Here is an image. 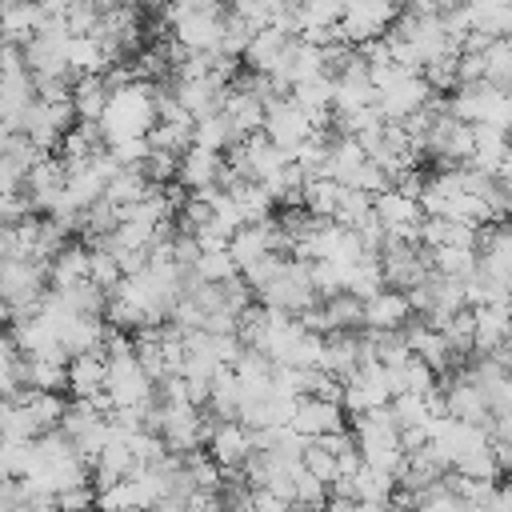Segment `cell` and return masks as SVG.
I'll return each instance as SVG.
<instances>
[{"instance_id": "obj_1", "label": "cell", "mask_w": 512, "mask_h": 512, "mask_svg": "<svg viewBox=\"0 0 512 512\" xmlns=\"http://www.w3.org/2000/svg\"><path fill=\"white\" fill-rule=\"evenodd\" d=\"M256 300L264 304V308H272V312H284V316H296V312H304L308 304H316L320 300V292L312 288V280H308V264L304 260H284V268L256 292Z\"/></svg>"}, {"instance_id": "obj_2", "label": "cell", "mask_w": 512, "mask_h": 512, "mask_svg": "<svg viewBox=\"0 0 512 512\" xmlns=\"http://www.w3.org/2000/svg\"><path fill=\"white\" fill-rule=\"evenodd\" d=\"M104 392L112 396V408H140V404L148 400L152 380H148L144 368L136 364L132 348L104 356Z\"/></svg>"}, {"instance_id": "obj_3", "label": "cell", "mask_w": 512, "mask_h": 512, "mask_svg": "<svg viewBox=\"0 0 512 512\" xmlns=\"http://www.w3.org/2000/svg\"><path fill=\"white\" fill-rule=\"evenodd\" d=\"M396 20V4L392 0H348L344 4V12H340V20L332 24V32H336V40H344V44H364V40H376V36H384V28Z\"/></svg>"}, {"instance_id": "obj_4", "label": "cell", "mask_w": 512, "mask_h": 512, "mask_svg": "<svg viewBox=\"0 0 512 512\" xmlns=\"http://www.w3.org/2000/svg\"><path fill=\"white\" fill-rule=\"evenodd\" d=\"M260 132L288 156L300 140H308V132H312V124H308V116L296 108V100L292 96H276V100H268L264 104V124H260Z\"/></svg>"}, {"instance_id": "obj_5", "label": "cell", "mask_w": 512, "mask_h": 512, "mask_svg": "<svg viewBox=\"0 0 512 512\" xmlns=\"http://www.w3.org/2000/svg\"><path fill=\"white\" fill-rule=\"evenodd\" d=\"M288 428L304 440L320 436V432H336V428H348V412L336 404V400H320V396H300L292 404V416H288Z\"/></svg>"}, {"instance_id": "obj_6", "label": "cell", "mask_w": 512, "mask_h": 512, "mask_svg": "<svg viewBox=\"0 0 512 512\" xmlns=\"http://www.w3.org/2000/svg\"><path fill=\"white\" fill-rule=\"evenodd\" d=\"M204 452H208L224 472H232V468H240V460L252 452V432H248L240 420H216L212 432H208V440H204Z\"/></svg>"}, {"instance_id": "obj_7", "label": "cell", "mask_w": 512, "mask_h": 512, "mask_svg": "<svg viewBox=\"0 0 512 512\" xmlns=\"http://www.w3.org/2000/svg\"><path fill=\"white\" fill-rule=\"evenodd\" d=\"M220 172H224V156L220 152H208V148H188L176 156V184H184L188 192H200V188H220Z\"/></svg>"}, {"instance_id": "obj_8", "label": "cell", "mask_w": 512, "mask_h": 512, "mask_svg": "<svg viewBox=\"0 0 512 512\" xmlns=\"http://www.w3.org/2000/svg\"><path fill=\"white\" fill-rule=\"evenodd\" d=\"M428 96H432V88H428V84L420 80V72H416V76H404V80L380 88V92H376V108H380L384 120H404V116L416 112Z\"/></svg>"}, {"instance_id": "obj_9", "label": "cell", "mask_w": 512, "mask_h": 512, "mask_svg": "<svg viewBox=\"0 0 512 512\" xmlns=\"http://www.w3.org/2000/svg\"><path fill=\"white\" fill-rule=\"evenodd\" d=\"M408 316H412L408 296L396 292V288H380V292H372V296L364 300V308H360L364 328H400Z\"/></svg>"}, {"instance_id": "obj_10", "label": "cell", "mask_w": 512, "mask_h": 512, "mask_svg": "<svg viewBox=\"0 0 512 512\" xmlns=\"http://www.w3.org/2000/svg\"><path fill=\"white\" fill-rule=\"evenodd\" d=\"M64 376H68V388H64V392L88 400L96 388H104V352H100V348L72 352L68 364H64Z\"/></svg>"}, {"instance_id": "obj_11", "label": "cell", "mask_w": 512, "mask_h": 512, "mask_svg": "<svg viewBox=\"0 0 512 512\" xmlns=\"http://www.w3.org/2000/svg\"><path fill=\"white\" fill-rule=\"evenodd\" d=\"M80 280H88V248L80 240H68L48 260V288H72Z\"/></svg>"}, {"instance_id": "obj_12", "label": "cell", "mask_w": 512, "mask_h": 512, "mask_svg": "<svg viewBox=\"0 0 512 512\" xmlns=\"http://www.w3.org/2000/svg\"><path fill=\"white\" fill-rule=\"evenodd\" d=\"M244 136L232 128V120L224 116V112H212V116H200V120H192V144L196 148H208V152H228V148H236Z\"/></svg>"}, {"instance_id": "obj_13", "label": "cell", "mask_w": 512, "mask_h": 512, "mask_svg": "<svg viewBox=\"0 0 512 512\" xmlns=\"http://www.w3.org/2000/svg\"><path fill=\"white\" fill-rule=\"evenodd\" d=\"M284 32L280 28H272V24H264V28H256L252 36H248V44H244V52H240V64L248 68V72H268L272 68V60H276V52L284 48Z\"/></svg>"}, {"instance_id": "obj_14", "label": "cell", "mask_w": 512, "mask_h": 512, "mask_svg": "<svg viewBox=\"0 0 512 512\" xmlns=\"http://www.w3.org/2000/svg\"><path fill=\"white\" fill-rule=\"evenodd\" d=\"M40 20H44V8H40L36 0H12V4L0 8V36L24 44V40L36 32Z\"/></svg>"}, {"instance_id": "obj_15", "label": "cell", "mask_w": 512, "mask_h": 512, "mask_svg": "<svg viewBox=\"0 0 512 512\" xmlns=\"http://www.w3.org/2000/svg\"><path fill=\"white\" fill-rule=\"evenodd\" d=\"M68 104L76 112V120H100L104 104H108V88L100 76H76L68 88Z\"/></svg>"}, {"instance_id": "obj_16", "label": "cell", "mask_w": 512, "mask_h": 512, "mask_svg": "<svg viewBox=\"0 0 512 512\" xmlns=\"http://www.w3.org/2000/svg\"><path fill=\"white\" fill-rule=\"evenodd\" d=\"M220 112L232 120V128H236L240 136L260 132V124H264V104H260L252 92H240V88H228V92H224Z\"/></svg>"}, {"instance_id": "obj_17", "label": "cell", "mask_w": 512, "mask_h": 512, "mask_svg": "<svg viewBox=\"0 0 512 512\" xmlns=\"http://www.w3.org/2000/svg\"><path fill=\"white\" fill-rule=\"evenodd\" d=\"M64 64H68L76 76H100V72L108 68L100 44H96L92 36H84V32H72V36L64 40Z\"/></svg>"}, {"instance_id": "obj_18", "label": "cell", "mask_w": 512, "mask_h": 512, "mask_svg": "<svg viewBox=\"0 0 512 512\" xmlns=\"http://www.w3.org/2000/svg\"><path fill=\"white\" fill-rule=\"evenodd\" d=\"M340 188L344 184H336L332 176H312V180L300 184V208L312 212V216H320V220H332L336 200H340Z\"/></svg>"}, {"instance_id": "obj_19", "label": "cell", "mask_w": 512, "mask_h": 512, "mask_svg": "<svg viewBox=\"0 0 512 512\" xmlns=\"http://www.w3.org/2000/svg\"><path fill=\"white\" fill-rule=\"evenodd\" d=\"M360 308H364V300L352 296V292H344V288L332 292V296H320V312H324L328 332H336V328H364Z\"/></svg>"}, {"instance_id": "obj_20", "label": "cell", "mask_w": 512, "mask_h": 512, "mask_svg": "<svg viewBox=\"0 0 512 512\" xmlns=\"http://www.w3.org/2000/svg\"><path fill=\"white\" fill-rule=\"evenodd\" d=\"M480 56H484V84L496 88V92H508L512 88V44H508V36H496Z\"/></svg>"}, {"instance_id": "obj_21", "label": "cell", "mask_w": 512, "mask_h": 512, "mask_svg": "<svg viewBox=\"0 0 512 512\" xmlns=\"http://www.w3.org/2000/svg\"><path fill=\"white\" fill-rule=\"evenodd\" d=\"M332 220L344 224V228H360V224L376 220V216H372V196L360 192V188H340V200H336Z\"/></svg>"}, {"instance_id": "obj_22", "label": "cell", "mask_w": 512, "mask_h": 512, "mask_svg": "<svg viewBox=\"0 0 512 512\" xmlns=\"http://www.w3.org/2000/svg\"><path fill=\"white\" fill-rule=\"evenodd\" d=\"M24 356H28V352H24ZM64 364H68V360L28 356V388H40V392H64V388H68Z\"/></svg>"}, {"instance_id": "obj_23", "label": "cell", "mask_w": 512, "mask_h": 512, "mask_svg": "<svg viewBox=\"0 0 512 512\" xmlns=\"http://www.w3.org/2000/svg\"><path fill=\"white\" fill-rule=\"evenodd\" d=\"M352 488H356V500L360 504H388V496H392V476L388 472H376V468H368V464H360L356 472H352Z\"/></svg>"}, {"instance_id": "obj_24", "label": "cell", "mask_w": 512, "mask_h": 512, "mask_svg": "<svg viewBox=\"0 0 512 512\" xmlns=\"http://www.w3.org/2000/svg\"><path fill=\"white\" fill-rule=\"evenodd\" d=\"M148 192V180H144V172L140 168H120L108 184H104V200H112L116 208H124V204H132V200H140Z\"/></svg>"}, {"instance_id": "obj_25", "label": "cell", "mask_w": 512, "mask_h": 512, "mask_svg": "<svg viewBox=\"0 0 512 512\" xmlns=\"http://www.w3.org/2000/svg\"><path fill=\"white\" fill-rule=\"evenodd\" d=\"M144 140H148V148H160V152H172V156H180V152H188V148H192V128L156 120V124L144 132Z\"/></svg>"}, {"instance_id": "obj_26", "label": "cell", "mask_w": 512, "mask_h": 512, "mask_svg": "<svg viewBox=\"0 0 512 512\" xmlns=\"http://www.w3.org/2000/svg\"><path fill=\"white\" fill-rule=\"evenodd\" d=\"M192 272H196L200 284H220V280L236 276V264H232L228 248H220V252H200L196 264H192Z\"/></svg>"}, {"instance_id": "obj_27", "label": "cell", "mask_w": 512, "mask_h": 512, "mask_svg": "<svg viewBox=\"0 0 512 512\" xmlns=\"http://www.w3.org/2000/svg\"><path fill=\"white\" fill-rule=\"evenodd\" d=\"M328 500V484H320L316 476H308L304 468L292 472V504L296 508H308V512H320V504Z\"/></svg>"}, {"instance_id": "obj_28", "label": "cell", "mask_w": 512, "mask_h": 512, "mask_svg": "<svg viewBox=\"0 0 512 512\" xmlns=\"http://www.w3.org/2000/svg\"><path fill=\"white\" fill-rule=\"evenodd\" d=\"M88 280L104 292H112L120 284V268H116V256L104 252V248H88Z\"/></svg>"}, {"instance_id": "obj_29", "label": "cell", "mask_w": 512, "mask_h": 512, "mask_svg": "<svg viewBox=\"0 0 512 512\" xmlns=\"http://www.w3.org/2000/svg\"><path fill=\"white\" fill-rule=\"evenodd\" d=\"M300 468H304L308 476H316L320 484H328V480L336 476V456L324 452L316 440H304V448H300Z\"/></svg>"}, {"instance_id": "obj_30", "label": "cell", "mask_w": 512, "mask_h": 512, "mask_svg": "<svg viewBox=\"0 0 512 512\" xmlns=\"http://www.w3.org/2000/svg\"><path fill=\"white\" fill-rule=\"evenodd\" d=\"M136 168L144 172L148 184H168V180L176 176V156H172V152H160V148H148V156H144Z\"/></svg>"}, {"instance_id": "obj_31", "label": "cell", "mask_w": 512, "mask_h": 512, "mask_svg": "<svg viewBox=\"0 0 512 512\" xmlns=\"http://www.w3.org/2000/svg\"><path fill=\"white\" fill-rule=\"evenodd\" d=\"M108 148V156L120 164V168H136L144 156H148V140L144 136H120V140H112V144H104Z\"/></svg>"}, {"instance_id": "obj_32", "label": "cell", "mask_w": 512, "mask_h": 512, "mask_svg": "<svg viewBox=\"0 0 512 512\" xmlns=\"http://www.w3.org/2000/svg\"><path fill=\"white\" fill-rule=\"evenodd\" d=\"M52 504H56V512H80V508H92L96 504V492H92L88 480L84 484H68V488H60L52 496Z\"/></svg>"}, {"instance_id": "obj_33", "label": "cell", "mask_w": 512, "mask_h": 512, "mask_svg": "<svg viewBox=\"0 0 512 512\" xmlns=\"http://www.w3.org/2000/svg\"><path fill=\"white\" fill-rule=\"evenodd\" d=\"M192 240H196V248H200V252H220V248H228V232H224L216 220H208V224L192 228Z\"/></svg>"}, {"instance_id": "obj_34", "label": "cell", "mask_w": 512, "mask_h": 512, "mask_svg": "<svg viewBox=\"0 0 512 512\" xmlns=\"http://www.w3.org/2000/svg\"><path fill=\"white\" fill-rule=\"evenodd\" d=\"M324 452H332V456H340V452H348L356 440H352V432L348 428H336V432H320V436H312Z\"/></svg>"}, {"instance_id": "obj_35", "label": "cell", "mask_w": 512, "mask_h": 512, "mask_svg": "<svg viewBox=\"0 0 512 512\" xmlns=\"http://www.w3.org/2000/svg\"><path fill=\"white\" fill-rule=\"evenodd\" d=\"M184 400L192 408H204L208 404V380L204 376H184Z\"/></svg>"}, {"instance_id": "obj_36", "label": "cell", "mask_w": 512, "mask_h": 512, "mask_svg": "<svg viewBox=\"0 0 512 512\" xmlns=\"http://www.w3.org/2000/svg\"><path fill=\"white\" fill-rule=\"evenodd\" d=\"M4 324H8V304L0 300V328H4Z\"/></svg>"}, {"instance_id": "obj_37", "label": "cell", "mask_w": 512, "mask_h": 512, "mask_svg": "<svg viewBox=\"0 0 512 512\" xmlns=\"http://www.w3.org/2000/svg\"><path fill=\"white\" fill-rule=\"evenodd\" d=\"M292 512H308V508H296V504H292Z\"/></svg>"}, {"instance_id": "obj_38", "label": "cell", "mask_w": 512, "mask_h": 512, "mask_svg": "<svg viewBox=\"0 0 512 512\" xmlns=\"http://www.w3.org/2000/svg\"><path fill=\"white\" fill-rule=\"evenodd\" d=\"M4 4H12V0H0V8H4Z\"/></svg>"}, {"instance_id": "obj_39", "label": "cell", "mask_w": 512, "mask_h": 512, "mask_svg": "<svg viewBox=\"0 0 512 512\" xmlns=\"http://www.w3.org/2000/svg\"><path fill=\"white\" fill-rule=\"evenodd\" d=\"M400 4H404V0H396V8H400Z\"/></svg>"}, {"instance_id": "obj_40", "label": "cell", "mask_w": 512, "mask_h": 512, "mask_svg": "<svg viewBox=\"0 0 512 512\" xmlns=\"http://www.w3.org/2000/svg\"><path fill=\"white\" fill-rule=\"evenodd\" d=\"M0 136H4V128H0Z\"/></svg>"}]
</instances>
